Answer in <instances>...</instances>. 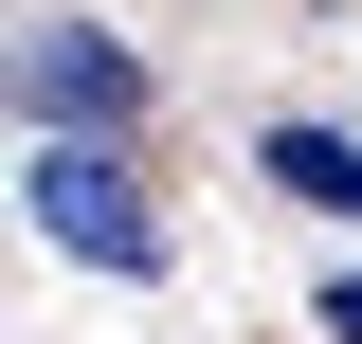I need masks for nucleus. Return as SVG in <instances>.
I'll return each instance as SVG.
<instances>
[{"label":"nucleus","mask_w":362,"mask_h":344,"mask_svg":"<svg viewBox=\"0 0 362 344\" xmlns=\"http://www.w3.org/2000/svg\"><path fill=\"white\" fill-rule=\"evenodd\" d=\"M18 217H37L54 254H90V272H163V217L127 200V164H109L90 127H37V145H18Z\"/></svg>","instance_id":"obj_1"},{"label":"nucleus","mask_w":362,"mask_h":344,"mask_svg":"<svg viewBox=\"0 0 362 344\" xmlns=\"http://www.w3.org/2000/svg\"><path fill=\"white\" fill-rule=\"evenodd\" d=\"M18 109H37V127H90V145H109V127L145 109V73H127L109 37H73V18H37V37H18Z\"/></svg>","instance_id":"obj_2"},{"label":"nucleus","mask_w":362,"mask_h":344,"mask_svg":"<svg viewBox=\"0 0 362 344\" xmlns=\"http://www.w3.org/2000/svg\"><path fill=\"white\" fill-rule=\"evenodd\" d=\"M254 164L290 181V200H326V217H362V145H344V127H272Z\"/></svg>","instance_id":"obj_3"},{"label":"nucleus","mask_w":362,"mask_h":344,"mask_svg":"<svg viewBox=\"0 0 362 344\" xmlns=\"http://www.w3.org/2000/svg\"><path fill=\"white\" fill-rule=\"evenodd\" d=\"M308 326H326V344H362V272H326V290H308Z\"/></svg>","instance_id":"obj_4"}]
</instances>
